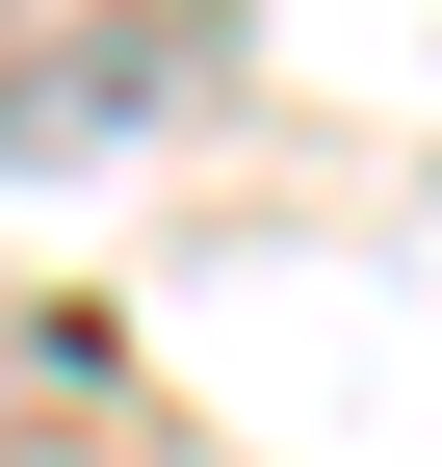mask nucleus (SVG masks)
<instances>
[{
	"mask_svg": "<svg viewBox=\"0 0 442 467\" xmlns=\"http://www.w3.org/2000/svg\"><path fill=\"white\" fill-rule=\"evenodd\" d=\"M131 104H183V26H79V52H0V156H79V130H131Z\"/></svg>",
	"mask_w": 442,
	"mask_h": 467,
	"instance_id": "1",
	"label": "nucleus"
}]
</instances>
